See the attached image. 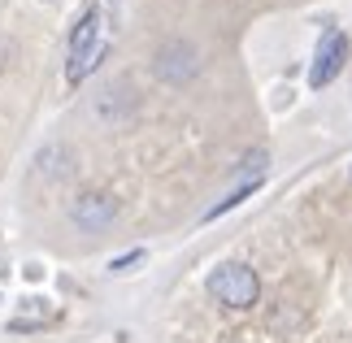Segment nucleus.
<instances>
[{"label":"nucleus","mask_w":352,"mask_h":343,"mask_svg":"<svg viewBox=\"0 0 352 343\" xmlns=\"http://www.w3.org/2000/svg\"><path fill=\"white\" fill-rule=\"evenodd\" d=\"M104 48L109 44L100 39V9L91 5L83 18H78L74 35H70V65H65V78H70V83H83V78L100 65Z\"/></svg>","instance_id":"obj_1"},{"label":"nucleus","mask_w":352,"mask_h":343,"mask_svg":"<svg viewBox=\"0 0 352 343\" xmlns=\"http://www.w3.org/2000/svg\"><path fill=\"white\" fill-rule=\"evenodd\" d=\"M209 296L222 300L226 309H252L261 300V278H256V269L239 265V261H226L209 274Z\"/></svg>","instance_id":"obj_2"},{"label":"nucleus","mask_w":352,"mask_h":343,"mask_svg":"<svg viewBox=\"0 0 352 343\" xmlns=\"http://www.w3.org/2000/svg\"><path fill=\"white\" fill-rule=\"evenodd\" d=\"M344 61H348V35L331 26V31L322 35L318 52H314V65H309V87L322 91L327 83H335V78H340V70H344Z\"/></svg>","instance_id":"obj_3"},{"label":"nucleus","mask_w":352,"mask_h":343,"mask_svg":"<svg viewBox=\"0 0 352 343\" xmlns=\"http://www.w3.org/2000/svg\"><path fill=\"white\" fill-rule=\"evenodd\" d=\"M70 222L78 230H109L118 222V200L109 196V191H83V196L70 200Z\"/></svg>","instance_id":"obj_4"},{"label":"nucleus","mask_w":352,"mask_h":343,"mask_svg":"<svg viewBox=\"0 0 352 343\" xmlns=\"http://www.w3.org/2000/svg\"><path fill=\"white\" fill-rule=\"evenodd\" d=\"M153 65H157V74L166 78V83H187V78L200 70V57H196V48L187 44V39H170V44H161Z\"/></svg>","instance_id":"obj_5"},{"label":"nucleus","mask_w":352,"mask_h":343,"mask_svg":"<svg viewBox=\"0 0 352 343\" xmlns=\"http://www.w3.org/2000/svg\"><path fill=\"white\" fill-rule=\"evenodd\" d=\"M131 113H135V96H131L126 83H113V87L100 91V100H96V118H100V122L118 126V122H126Z\"/></svg>","instance_id":"obj_6"},{"label":"nucleus","mask_w":352,"mask_h":343,"mask_svg":"<svg viewBox=\"0 0 352 343\" xmlns=\"http://www.w3.org/2000/svg\"><path fill=\"white\" fill-rule=\"evenodd\" d=\"M48 318H52V305H48V300H44V296H26V300H22V309L9 318V331H13V335L39 331V326H44Z\"/></svg>","instance_id":"obj_7"},{"label":"nucleus","mask_w":352,"mask_h":343,"mask_svg":"<svg viewBox=\"0 0 352 343\" xmlns=\"http://www.w3.org/2000/svg\"><path fill=\"white\" fill-rule=\"evenodd\" d=\"M256 187H261V183H256V178H252V183H243V187H235V191H231V196H226L222 204H213V209H209L205 217H209V222H213V217H222V213H231V209H235V204H243V200H248V196H252V191H256Z\"/></svg>","instance_id":"obj_8"},{"label":"nucleus","mask_w":352,"mask_h":343,"mask_svg":"<svg viewBox=\"0 0 352 343\" xmlns=\"http://www.w3.org/2000/svg\"><path fill=\"white\" fill-rule=\"evenodd\" d=\"M144 261V248H135V252H126V256H118V261H109V269L113 274H126V269H135Z\"/></svg>","instance_id":"obj_9"},{"label":"nucleus","mask_w":352,"mask_h":343,"mask_svg":"<svg viewBox=\"0 0 352 343\" xmlns=\"http://www.w3.org/2000/svg\"><path fill=\"white\" fill-rule=\"evenodd\" d=\"M44 5H57V0H44Z\"/></svg>","instance_id":"obj_10"}]
</instances>
